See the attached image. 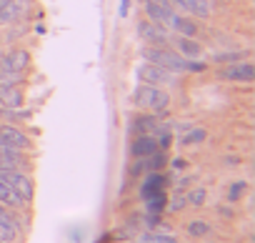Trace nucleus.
Here are the masks:
<instances>
[{
    "instance_id": "nucleus-1",
    "label": "nucleus",
    "mask_w": 255,
    "mask_h": 243,
    "mask_svg": "<svg viewBox=\"0 0 255 243\" xmlns=\"http://www.w3.org/2000/svg\"><path fill=\"white\" fill-rule=\"evenodd\" d=\"M130 103L143 108V110H150V113H163L170 105V95L160 85H145L143 83L130 93Z\"/></svg>"
},
{
    "instance_id": "nucleus-2",
    "label": "nucleus",
    "mask_w": 255,
    "mask_h": 243,
    "mask_svg": "<svg viewBox=\"0 0 255 243\" xmlns=\"http://www.w3.org/2000/svg\"><path fill=\"white\" fill-rule=\"evenodd\" d=\"M143 58L153 65L170 70V73H188V58H183L175 50H168L160 45H148V48H143Z\"/></svg>"
},
{
    "instance_id": "nucleus-3",
    "label": "nucleus",
    "mask_w": 255,
    "mask_h": 243,
    "mask_svg": "<svg viewBox=\"0 0 255 243\" xmlns=\"http://www.w3.org/2000/svg\"><path fill=\"white\" fill-rule=\"evenodd\" d=\"M145 15H148V20H153L168 30H175L178 13L170 0H145Z\"/></svg>"
},
{
    "instance_id": "nucleus-4",
    "label": "nucleus",
    "mask_w": 255,
    "mask_h": 243,
    "mask_svg": "<svg viewBox=\"0 0 255 243\" xmlns=\"http://www.w3.org/2000/svg\"><path fill=\"white\" fill-rule=\"evenodd\" d=\"M0 181H3L13 193H18V198L23 203L33 201V181L23 171H0Z\"/></svg>"
},
{
    "instance_id": "nucleus-5",
    "label": "nucleus",
    "mask_w": 255,
    "mask_h": 243,
    "mask_svg": "<svg viewBox=\"0 0 255 243\" xmlns=\"http://www.w3.org/2000/svg\"><path fill=\"white\" fill-rule=\"evenodd\" d=\"M138 78L145 85H170V83H175V73H170L160 65H153V63H143L138 68Z\"/></svg>"
},
{
    "instance_id": "nucleus-6",
    "label": "nucleus",
    "mask_w": 255,
    "mask_h": 243,
    "mask_svg": "<svg viewBox=\"0 0 255 243\" xmlns=\"http://www.w3.org/2000/svg\"><path fill=\"white\" fill-rule=\"evenodd\" d=\"M30 68V53L23 48H15L5 55H0V70L3 73H20L25 75V70Z\"/></svg>"
},
{
    "instance_id": "nucleus-7",
    "label": "nucleus",
    "mask_w": 255,
    "mask_h": 243,
    "mask_svg": "<svg viewBox=\"0 0 255 243\" xmlns=\"http://www.w3.org/2000/svg\"><path fill=\"white\" fill-rule=\"evenodd\" d=\"M138 35H140L145 43H150V45H160V43H168V40H170L168 28H163V25L148 20V18H145V20H138Z\"/></svg>"
},
{
    "instance_id": "nucleus-8",
    "label": "nucleus",
    "mask_w": 255,
    "mask_h": 243,
    "mask_svg": "<svg viewBox=\"0 0 255 243\" xmlns=\"http://www.w3.org/2000/svg\"><path fill=\"white\" fill-rule=\"evenodd\" d=\"M0 143H5L15 151H23V153L30 148V138L23 131H18L15 126H0Z\"/></svg>"
},
{
    "instance_id": "nucleus-9",
    "label": "nucleus",
    "mask_w": 255,
    "mask_h": 243,
    "mask_svg": "<svg viewBox=\"0 0 255 243\" xmlns=\"http://www.w3.org/2000/svg\"><path fill=\"white\" fill-rule=\"evenodd\" d=\"M223 78L228 80H235V83H250L255 78V65L253 63H230L225 70H223Z\"/></svg>"
},
{
    "instance_id": "nucleus-10",
    "label": "nucleus",
    "mask_w": 255,
    "mask_h": 243,
    "mask_svg": "<svg viewBox=\"0 0 255 243\" xmlns=\"http://www.w3.org/2000/svg\"><path fill=\"white\" fill-rule=\"evenodd\" d=\"M0 241H3V243L18 241V221H15V216H13L8 208H3V206H0Z\"/></svg>"
},
{
    "instance_id": "nucleus-11",
    "label": "nucleus",
    "mask_w": 255,
    "mask_h": 243,
    "mask_svg": "<svg viewBox=\"0 0 255 243\" xmlns=\"http://www.w3.org/2000/svg\"><path fill=\"white\" fill-rule=\"evenodd\" d=\"M173 8H180L183 13H190L195 18H208L210 15V3L208 0H170Z\"/></svg>"
},
{
    "instance_id": "nucleus-12",
    "label": "nucleus",
    "mask_w": 255,
    "mask_h": 243,
    "mask_svg": "<svg viewBox=\"0 0 255 243\" xmlns=\"http://www.w3.org/2000/svg\"><path fill=\"white\" fill-rule=\"evenodd\" d=\"M155 151H160L155 136H138V138L133 141V146H130V153H133L135 158H148V156H153Z\"/></svg>"
},
{
    "instance_id": "nucleus-13",
    "label": "nucleus",
    "mask_w": 255,
    "mask_h": 243,
    "mask_svg": "<svg viewBox=\"0 0 255 243\" xmlns=\"http://www.w3.org/2000/svg\"><path fill=\"white\" fill-rule=\"evenodd\" d=\"M163 188H165V178H163V173H160V171L148 173L145 183L140 186V198L148 201V198H153L155 193H163Z\"/></svg>"
},
{
    "instance_id": "nucleus-14",
    "label": "nucleus",
    "mask_w": 255,
    "mask_h": 243,
    "mask_svg": "<svg viewBox=\"0 0 255 243\" xmlns=\"http://www.w3.org/2000/svg\"><path fill=\"white\" fill-rule=\"evenodd\" d=\"M0 103H3V108H20L23 93L15 90V85H0Z\"/></svg>"
},
{
    "instance_id": "nucleus-15",
    "label": "nucleus",
    "mask_w": 255,
    "mask_h": 243,
    "mask_svg": "<svg viewBox=\"0 0 255 243\" xmlns=\"http://www.w3.org/2000/svg\"><path fill=\"white\" fill-rule=\"evenodd\" d=\"M158 118L155 115H138L135 120H133V128L138 131V136H155V131H158Z\"/></svg>"
},
{
    "instance_id": "nucleus-16",
    "label": "nucleus",
    "mask_w": 255,
    "mask_h": 243,
    "mask_svg": "<svg viewBox=\"0 0 255 243\" xmlns=\"http://www.w3.org/2000/svg\"><path fill=\"white\" fill-rule=\"evenodd\" d=\"M175 45H178V53L183 58H198L203 53L200 43H195L193 38H185V35H175Z\"/></svg>"
},
{
    "instance_id": "nucleus-17",
    "label": "nucleus",
    "mask_w": 255,
    "mask_h": 243,
    "mask_svg": "<svg viewBox=\"0 0 255 243\" xmlns=\"http://www.w3.org/2000/svg\"><path fill=\"white\" fill-rule=\"evenodd\" d=\"M195 30H198L195 20H190V18H180V15H178V23H175V33H178V35L193 38V35H195Z\"/></svg>"
},
{
    "instance_id": "nucleus-18",
    "label": "nucleus",
    "mask_w": 255,
    "mask_h": 243,
    "mask_svg": "<svg viewBox=\"0 0 255 243\" xmlns=\"http://www.w3.org/2000/svg\"><path fill=\"white\" fill-rule=\"evenodd\" d=\"M0 203H5V206H23V201L18 198V193H13L3 181H0Z\"/></svg>"
},
{
    "instance_id": "nucleus-19",
    "label": "nucleus",
    "mask_w": 255,
    "mask_h": 243,
    "mask_svg": "<svg viewBox=\"0 0 255 243\" xmlns=\"http://www.w3.org/2000/svg\"><path fill=\"white\" fill-rule=\"evenodd\" d=\"M208 138V133H205V128H193L183 141H180V146H195V143H203Z\"/></svg>"
},
{
    "instance_id": "nucleus-20",
    "label": "nucleus",
    "mask_w": 255,
    "mask_h": 243,
    "mask_svg": "<svg viewBox=\"0 0 255 243\" xmlns=\"http://www.w3.org/2000/svg\"><path fill=\"white\" fill-rule=\"evenodd\" d=\"M145 203H148V211L158 216V213H160V211L165 208V203H168V198H165V193H155V196H153V198H148Z\"/></svg>"
},
{
    "instance_id": "nucleus-21",
    "label": "nucleus",
    "mask_w": 255,
    "mask_h": 243,
    "mask_svg": "<svg viewBox=\"0 0 255 243\" xmlns=\"http://www.w3.org/2000/svg\"><path fill=\"white\" fill-rule=\"evenodd\" d=\"M25 166V158H3L0 156V171H20Z\"/></svg>"
},
{
    "instance_id": "nucleus-22",
    "label": "nucleus",
    "mask_w": 255,
    "mask_h": 243,
    "mask_svg": "<svg viewBox=\"0 0 255 243\" xmlns=\"http://www.w3.org/2000/svg\"><path fill=\"white\" fill-rule=\"evenodd\" d=\"M188 233L195 236V238H200V236H208V233H210V226H208L205 221H193V223L188 226Z\"/></svg>"
},
{
    "instance_id": "nucleus-23",
    "label": "nucleus",
    "mask_w": 255,
    "mask_h": 243,
    "mask_svg": "<svg viewBox=\"0 0 255 243\" xmlns=\"http://www.w3.org/2000/svg\"><path fill=\"white\" fill-rule=\"evenodd\" d=\"M203 201H205V191H203V188H195V191H190V196H188V203H193V206H203Z\"/></svg>"
},
{
    "instance_id": "nucleus-24",
    "label": "nucleus",
    "mask_w": 255,
    "mask_h": 243,
    "mask_svg": "<svg viewBox=\"0 0 255 243\" xmlns=\"http://www.w3.org/2000/svg\"><path fill=\"white\" fill-rule=\"evenodd\" d=\"M143 243H175L173 236H143Z\"/></svg>"
},
{
    "instance_id": "nucleus-25",
    "label": "nucleus",
    "mask_w": 255,
    "mask_h": 243,
    "mask_svg": "<svg viewBox=\"0 0 255 243\" xmlns=\"http://www.w3.org/2000/svg\"><path fill=\"white\" fill-rule=\"evenodd\" d=\"M0 156L3 158H23V151H15V148H10L5 143H0Z\"/></svg>"
},
{
    "instance_id": "nucleus-26",
    "label": "nucleus",
    "mask_w": 255,
    "mask_h": 243,
    "mask_svg": "<svg viewBox=\"0 0 255 243\" xmlns=\"http://www.w3.org/2000/svg\"><path fill=\"white\" fill-rule=\"evenodd\" d=\"M243 191H245V181H238V183L230 188V201H238V198L243 196Z\"/></svg>"
},
{
    "instance_id": "nucleus-27",
    "label": "nucleus",
    "mask_w": 255,
    "mask_h": 243,
    "mask_svg": "<svg viewBox=\"0 0 255 243\" xmlns=\"http://www.w3.org/2000/svg\"><path fill=\"white\" fill-rule=\"evenodd\" d=\"M185 206V198L183 196H178V198H173V203H170V211H180Z\"/></svg>"
},
{
    "instance_id": "nucleus-28",
    "label": "nucleus",
    "mask_w": 255,
    "mask_h": 243,
    "mask_svg": "<svg viewBox=\"0 0 255 243\" xmlns=\"http://www.w3.org/2000/svg\"><path fill=\"white\" fill-rule=\"evenodd\" d=\"M128 10H130V0H123V3H120V15L125 18V15H128Z\"/></svg>"
},
{
    "instance_id": "nucleus-29",
    "label": "nucleus",
    "mask_w": 255,
    "mask_h": 243,
    "mask_svg": "<svg viewBox=\"0 0 255 243\" xmlns=\"http://www.w3.org/2000/svg\"><path fill=\"white\" fill-rule=\"evenodd\" d=\"M173 168H185V161H183V158H175V161H173Z\"/></svg>"
},
{
    "instance_id": "nucleus-30",
    "label": "nucleus",
    "mask_w": 255,
    "mask_h": 243,
    "mask_svg": "<svg viewBox=\"0 0 255 243\" xmlns=\"http://www.w3.org/2000/svg\"><path fill=\"white\" fill-rule=\"evenodd\" d=\"M0 110H5V108H3V103H0Z\"/></svg>"
},
{
    "instance_id": "nucleus-31",
    "label": "nucleus",
    "mask_w": 255,
    "mask_h": 243,
    "mask_svg": "<svg viewBox=\"0 0 255 243\" xmlns=\"http://www.w3.org/2000/svg\"><path fill=\"white\" fill-rule=\"evenodd\" d=\"M0 243H3V241H0Z\"/></svg>"
}]
</instances>
